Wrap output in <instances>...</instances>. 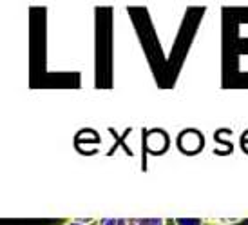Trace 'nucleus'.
I'll return each instance as SVG.
<instances>
[{
	"instance_id": "nucleus-1",
	"label": "nucleus",
	"mask_w": 248,
	"mask_h": 225,
	"mask_svg": "<svg viewBox=\"0 0 248 225\" xmlns=\"http://www.w3.org/2000/svg\"><path fill=\"white\" fill-rule=\"evenodd\" d=\"M203 135L198 129H186L178 137V147L186 155H194L203 149Z\"/></svg>"
},
{
	"instance_id": "nucleus-2",
	"label": "nucleus",
	"mask_w": 248,
	"mask_h": 225,
	"mask_svg": "<svg viewBox=\"0 0 248 225\" xmlns=\"http://www.w3.org/2000/svg\"><path fill=\"white\" fill-rule=\"evenodd\" d=\"M145 145L152 155H161L169 147V137L161 129H154L145 137Z\"/></svg>"
},
{
	"instance_id": "nucleus-3",
	"label": "nucleus",
	"mask_w": 248,
	"mask_h": 225,
	"mask_svg": "<svg viewBox=\"0 0 248 225\" xmlns=\"http://www.w3.org/2000/svg\"><path fill=\"white\" fill-rule=\"evenodd\" d=\"M174 225H205V220L201 218H176Z\"/></svg>"
},
{
	"instance_id": "nucleus-4",
	"label": "nucleus",
	"mask_w": 248,
	"mask_h": 225,
	"mask_svg": "<svg viewBox=\"0 0 248 225\" xmlns=\"http://www.w3.org/2000/svg\"><path fill=\"white\" fill-rule=\"evenodd\" d=\"M138 225H167L163 218H136Z\"/></svg>"
},
{
	"instance_id": "nucleus-5",
	"label": "nucleus",
	"mask_w": 248,
	"mask_h": 225,
	"mask_svg": "<svg viewBox=\"0 0 248 225\" xmlns=\"http://www.w3.org/2000/svg\"><path fill=\"white\" fill-rule=\"evenodd\" d=\"M93 222H94L93 218H73V220L63 222L62 225H91Z\"/></svg>"
},
{
	"instance_id": "nucleus-6",
	"label": "nucleus",
	"mask_w": 248,
	"mask_h": 225,
	"mask_svg": "<svg viewBox=\"0 0 248 225\" xmlns=\"http://www.w3.org/2000/svg\"><path fill=\"white\" fill-rule=\"evenodd\" d=\"M96 225H120V218H100Z\"/></svg>"
}]
</instances>
